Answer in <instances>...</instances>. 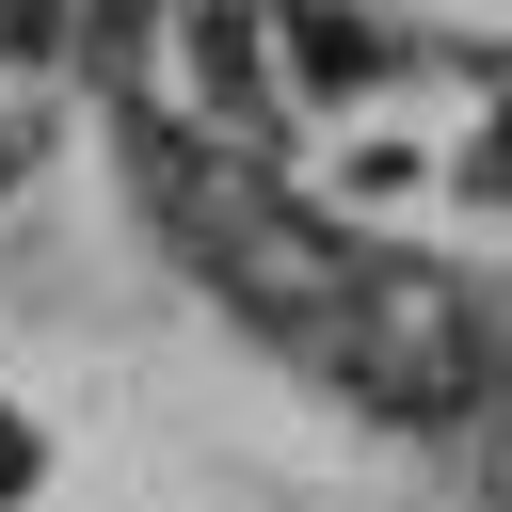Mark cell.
I'll use <instances>...</instances> for the list:
<instances>
[{
    "instance_id": "1",
    "label": "cell",
    "mask_w": 512,
    "mask_h": 512,
    "mask_svg": "<svg viewBox=\"0 0 512 512\" xmlns=\"http://www.w3.org/2000/svg\"><path fill=\"white\" fill-rule=\"evenodd\" d=\"M112 144H128V192H144V224L176 240V272L192 288H224L256 336H288L304 368H320V336L352 320V288H368V256L384 240H336L320 208H288L272 192V160L256 144H224V128H176V112H112Z\"/></svg>"
},
{
    "instance_id": "2",
    "label": "cell",
    "mask_w": 512,
    "mask_h": 512,
    "mask_svg": "<svg viewBox=\"0 0 512 512\" xmlns=\"http://www.w3.org/2000/svg\"><path fill=\"white\" fill-rule=\"evenodd\" d=\"M320 384H336L352 416H384V432H464V416L512 400V384H496V320H480V288L432 272V256H368L352 320L320 336Z\"/></svg>"
},
{
    "instance_id": "4",
    "label": "cell",
    "mask_w": 512,
    "mask_h": 512,
    "mask_svg": "<svg viewBox=\"0 0 512 512\" xmlns=\"http://www.w3.org/2000/svg\"><path fill=\"white\" fill-rule=\"evenodd\" d=\"M32 480H48V448H32V416H16V400H0V512H16V496H32Z\"/></svg>"
},
{
    "instance_id": "6",
    "label": "cell",
    "mask_w": 512,
    "mask_h": 512,
    "mask_svg": "<svg viewBox=\"0 0 512 512\" xmlns=\"http://www.w3.org/2000/svg\"><path fill=\"white\" fill-rule=\"evenodd\" d=\"M480 496L512 512V400H496V448H480Z\"/></svg>"
},
{
    "instance_id": "5",
    "label": "cell",
    "mask_w": 512,
    "mask_h": 512,
    "mask_svg": "<svg viewBox=\"0 0 512 512\" xmlns=\"http://www.w3.org/2000/svg\"><path fill=\"white\" fill-rule=\"evenodd\" d=\"M144 16H160V0H64V32H96V48H112V32H144Z\"/></svg>"
},
{
    "instance_id": "3",
    "label": "cell",
    "mask_w": 512,
    "mask_h": 512,
    "mask_svg": "<svg viewBox=\"0 0 512 512\" xmlns=\"http://www.w3.org/2000/svg\"><path fill=\"white\" fill-rule=\"evenodd\" d=\"M400 64H416V48H400L384 16H320V0L288 16V80H320V96H352V80H400Z\"/></svg>"
}]
</instances>
